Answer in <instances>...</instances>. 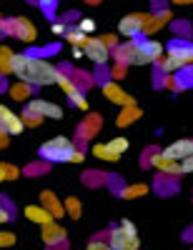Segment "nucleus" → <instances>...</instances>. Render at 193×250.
I'll use <instances>...</instances> for the list:
<instances>
[{
    "mask_svg": "<svg viewBox=\"0 0 193 250\" xmlns=\"http://www.w3.org/2000/svg\"><path fill=\"white\" fill-rule=\"evenodd\" d=\"M15 233H10V230H0V250H8V248H13L15 245Z\"/></svg>",
    "mask_w": 193,
    "mask_h": 250,
    "instance_id": "c756f323",
    "label": "nucleus"
},
{
    "mask_svg": "<svg viewBox=\"0 0 193 250\" xmlns=\"http://www.w3.org/2000/svg\"><path fill=\"white\" fill-rule=\"evenodd\" d=\"M25 130V123L18 113H13L8 105H0V133L5 135H20Z\"/></svg>",
    "mask_w": 193,
    "mask_h": 250,
    "instance_id": "1a4fd4ad",
    "label": "nucleus"
},
{
    "mask_svg": "<svg viewBox=\"0 0 193 250\" xmlns=\"http://www.w3.org/2000/svg\"><path fill=\"white\" fill-rule=\"evenodd\" d=\"M178 165H181V173H183V175H186V173H193V155L183 158V160H181Z\"/></svg>",
    "mask_w": 193,
    "mask_h": 250,
    "instance_id": "72a5a7b5",
    "label": "nucleus"
},
{
    "mask_svg": "<svg viewBox=\"0 0 193 250\" xmlns=\"http://www.w3.org/2000/svg\"><path fill=\"white\" fill-rule=\"evenodd\" d=\"M40 205L53 215V220H60L63 215H66V208H63L60 198H58L53 190H40Z\"/></svg>",
    "mask_w": 193,
    "mask_h": 250,
    "instance_id": "ddd939ff",
    "label": "nucleus"
},
{
    "mask_svg": "<svg viewBox=\"0 0 193 250\" xmlns=\"http://www.w3.org/2000/svg\"><path fill=\"white\" fill-rule=\"evenodd\" d=\"M108 145H111V148H113L116 153H121V155H123L128 148H131V140L123 138V135H118V138H111V140H108Z\"/></svg>",
    "mask_w": 193,
    "mask_h": 250,
    "instance_id": "bb28decb",
    "label": "nucleus"
},
{
    "mask_svg": "<svg viewBox=\"0 0 193 250\" xmlns=\"http://www.w3.org/2000/svg\"><path fill=\"white\" fill-rule=\"evenodd\" d=\"M63 208H66V215H71L73 220H80V215H83V203L78 200V198H66V203H63Z\"/></svg>",
    "mask_w": 193,
    "mask_h": 250,
    "instance_id": "b1692460",
    "label": "nucleus"
},
{
    "mask_svg": "<svg viewBox=\"0 0 193 250\" xmlns=\"http://www.w3.org/2000/svg\"><path fill=\"white\" fill-rule=\"evenodd\" d=\"M100 125H103V118L96 115V113H88L85 120L78 125V138H93L100 130Z\"/></svg>",
    "mask_w": 193,
    "mask_h": 250,
    "instance_id": "2eb2a0df",
    "label": "nucleus"
},
{
    "mask_svg": "<svg viewBox=\"0 0 193 250\" xmlns=\"http://www.w3.org/2000/svg\"><path fill=\"white\" fill-rule=\"evenodd\" d=\"M50 33L66 38V33H68V23H63V20H60V23H53V25H50Z\"/></svg>",
    "mask_w": 193,
    "mask_h": 250,
    "instance_id": "473e14b6",
    "label": "nucleus"
},
{
    "mask_svg": "<svg viewBox=\"0 0 193 250\" xmlns=\"http://www.w3.org/2000/svg\"><path fill=\"white\" fill-rule=\"evenodd\" d=\"M85 250H111V245L105 240H100V238H96V240H91L88 245H85Z\"/></svg>",
    "mask_w": 193,
    "mask_h": 250,
    "instance_id": "2f4dec72",
    "label": "nucleus"
},
{
    "mask_svg": "<svg viewBox=\"0 0 193 250\" xmlns=\"http://www.w3.org/2000/svg\"><path fill=\"white\" fill-rule=\"evenodd\" d=\"M83 250H85V248H83Z\"/></svg>",
    "mask_w": 193,
    "mask_h": 250,
    "instance_id": "a19ab883",
    "label": "nucleus"
},
{
    "mask_svg": "<svg viewBox=\"0 0 193 250\" xmlns=\"http://www.w3.org/2000/svg\"><path fill=\"white\" fill-rule=\"evenodd\" d=\"M75 150H78L75 143L71 138H66V135H55V138L46 140L38 148L40 158L46 160V163H71V158H73Z\"/></svg>",
    "mask_w": 193,
    "mask_h": 250,
    "instance_id": "7ed1b4c3",
    "label": "nucleus"
},
{
    "mask_svg": "<svg viewBox=\"0 0 193 250\" xmlns=\"http://www.w3.org/2000/svg\"><path fill=\"white\" fill-rule=\"evenodd\" d=\"M33 85H28V83H23V80H18V83H13V85L8 88V95L13 98V100H18V103H23V100H33Z\"/></svg>",
    "mask_w": 193,
    "mask_h": 250,
    "instance_id": "a211bd4d",
    "label": "nucleus"
},
{
    "mask_svg": "<svg viewBox=\"0 0 193 250\" xmlns=\"http://www.w3.org/2000/svg\"><path fill=\"white\" fill-rule=\"evenodd\" d=\"M66 43L71 48H83L85 43H88V35H83L78 30V25H68V33H66Z\"/></svg>",
    "mask_w": 193,
    "mask_h": 250,
    "instance_id": "5701e85b",
    "label": "nucleus"
},
{
    "mask_svg": "<svg viewBox=\"0 0 193 250\" xmlns=\"http://www.w3.org/2000/svg\"><path fill=\"white\" fill-rule=\"evenodd\" d=\"M8 143H10V135L0 133V150H3V148H8Z\"/></svg>",
    "mask_w": 193,
    "mask_h": 250,
    "instance_id": "e433bc0d",
    "label": "nucleus"
},
{
    "mask_svg": "<svg viewBox=\"0 0 193 250\" xmlns=\"http://www.w3.org/2000/svg\"><path fill=\"white\" fill-rule=\"evenodd\" d=\"M13 55H15V50H13V48H8V45H0V78L13 75V73H10Z\"/></svg>",
    "mask_w": 193,
    "mask_h": 250,
    "instance_id": "4be33fe9",
    "label": "nucleus"
},
{
    "mask_svg": "<svg viewBox=\"0 0 193 250\" xmlns=\"http://www.w3.org/2000/svg\"><path fill=\"white\" fill-rule=\"evenodd\" d=\"M0 23H3V18H0Z\"/></svg>",
    "mask_w": 193,
    "mask_h": 250,
    "instance_id": "ea45409f",
    "label": "nucleus"
},
{
    "mask_svg": "<svg viewBox=\"0 0 193 250\" xmlns=\"http://www.w3.org/2000/svg\"><path fill=\"white\" fill-rule=\"evenodd\" d=\"M20 118H23L25 128H38V125L43 123V118H40V115H35V113H30V110H23V113H20Z\"/></svg>",
    "mask_w": 193,
    "mask_h": 250,
    "instance_id": "c85d7f7f",
    "label": "nucleus"
},
{
    "mask_svg": "<svg viewBox=\"0 0 193 250\" xmlns=\"http://www.w3.org/2000/svg\"><path fill=\"white\" fill-rule=\"evenodd\" d=\"M143 115V110L138 108V105H131V108H121V113H118V118H116V125L123 130V128H128V125H133L138 118Z\"/></svg>",
    "mask_w": 193,
    "mask_h": 250,
    "instance_id": "dca6fc26",
    "label": "nucleus"
},
{
    "mask_svg": "<svg viewBox=\"0 0 193 250\" xmlns=\"http://www.w3.org/2000/svg\"><path fill=\"white\" fill-rule=\"evenodd\" d=\"M83 160H85V153L83 150H75L73 158H71V163H83Z\"/></svg>",
    "mask_w": 193,
    "mask_h": 250,
    "instance_id": "c9c22d12",
    "label": "nucleus"
},
{
    "mask_svg": "<svg viewBox=\"0 0 193 250\" xmlns=\"http://www.w3.org/2000/svg\"><path fill=\"white\" fill-rule=\"evenodd\" d=\"M68 100H71V105H75L78 110H85V113L91 110V105H88V98H85V93H83V90H75L73 95H68Z\"/></svg>",
    "mask_w": 193,
    "mask_h": 250,
    "instance_id": "393cba45",
    "label": "nucleus"
},
{
    "mask_svg": "<svg viewBox=\"0 0 193 250\" xmlns=\"http://www.w3.org/2000/svg\"><path fill=\"white\" fill-rule=\"evenodd\" d=\"M25 110L40 115L43 120H46V118H50V120H60V118H63V108L55 105V103H50V100H43V98H33V100H28Z\"/></svg>",
    "mask_w": 193,
    "mask_h": 250,
    "instance_id": "9d476101",
    "label": "nucleus"
},
{
    "mask_svg": "<svg viewBox=\"0 0 193 250\" xmlns=\"http://www.w3.org/2000/svg\"><path fill=\"white\" fill-rule=\"evenodd\" d=\"M125 73H128V65H123V62H116V65L108 70V75H111L113 83H121V80L125 78Z\"/></svg>",
    "mask_w": 193,
    "mask_h": 250,
    "instance_id": "cd10ccee",
    "label": "nucleus"
},
{
    "mask_svg": "<svg viewBox=\"0 0 193 250\" xmlns=\"http://www.w3.org/2000/svg\"><path fill=\"white\" fill-rule=\"evenodd\" d=\"M55 85L63 90V93H66V95H73L75 90H80L78 85H75V80L66 73V70H63V68H58V78H55Z\"/></svg>",
    "mask_w": 193,
    "mask_h": 250,
    "instance_id": "412c9836",
    "label": "nucleus"
},
{
    "mask_svg": "<svg viewBox=\"0 0 193 250\" xmlns=\"http://www.w3.org/2000/svg\"><path fill=\"white\" fill-rule=\"evenodd\" d=\"M93 155L98 158V160H105V163H118L121 160V153H116L108 143H93Z\"/></svg>",
    "mask_w": 193,
    "mask_h": 250,
    "instance_id": "aec40b11",
    "label": "nucleus"
},
{
    "mask_svg": "<svg viewBox=\"0 0 193 250\" xmlns=\"http://www.w3.org/2000/svg\"><path fill=\"white\" fill-rule=\"evenodd\" d=\"M161 155H163V158H168V160H176V163H181L183 158L193 155V138H181V140H173V143L168 145V148H163V150H161Z\"/></svg>",
    "mask_w": 193,
    "mask_h": 250,
    "instance_id": "f8f14e48",
    "label": "nucleus"
},
{
    "mask_svg": "<svg viewBox=\"0 0 193 250\" xmlns=\"http://www.w3.org/2000/svg\"><path fill=\"white\" fill-rule=\"evenodd\" d=\"M83 58H88L96 68H105V62L111 60V48L100 38H88V43L83 45Z\"/></svg>",
    "mask_w": 193,
    "mask_h": 250,
    "instance_id": "423d86ee",
    "label": "nucleus"
},
{
    "mask_svg": "<svg viewBox=\"0 0 193 250\" xmlns=\"http://www.w3.org/2000/svg\"><path fill=\"white\" fill-rule=\"evenodd\" d=\"M111 245V250H141V238H138V228L133 220L123 218L121 225L111 228L108 233V240H105Z\"/></svg>",
    "mask_w": 193,
    "mask_h": 250,
    "instance_id": "f03ea898",
    "label": "nucleus"
},
{
    "mask_svg": "<svg viewBox=\"0 0 193 250\" xmlns=\"http://www.w3.org/2000/svg\"><path fill=\"white\" fill-rule=\"evenodd\" d=\"M3 175H5V180H18L20 178V168H15L13 163H3Z\"/></svg>",
    "mask_w": 193,
    "mask_h": 250,
    "instance_id": "7c9ffc66",
    "label": "nucleus"
},
{
    "mask_svg": "<svg viewBox=\"0 0 193 250\" xmlns=\"http://www.w3.org/2000/svg\"><path fill=\"white\" fill-rule=\"evenodd\" d=\"M148 193H151V188H148L145 183H131V185H125V188H121V190H118V195L123 200H136V198H143Z\"/></svg>",
    "mask_w": 193,
    "mask_h": 250,
    "instance_id": "f3484780",
    "label": "nucleus"
},
{
    "mask_svg": "<svg viewBox=\"0 0 193 250\" xmlns=\"http://www.w3.org/2000/svg\"><path fill=\"white\" fill-rule=\"evenodd\" d=\"M40 235H43V243H46L48 248H58L66 243L68 233H66V228H63L58 220H50L46 225H40Z\"/></svg>",
    "mask_w": 193,
    "mask_h": 250,
    "instance_id": "9b49d317",
    "label": "nucleus"
},
{
    "mask_svg": "<svg viewBox=\"0 0 193 250\" xmlns=\"http://www.w3.org/2000/svg\"><path fill=\"white\" fill-rule=\"evenodd\" d=\"M100 93L105 95V100H111L113 105H118V108H131V105H136L133 95H128V93H125V90L121 88V83L105 80L103 85H100Z\"/></svg>",
    "mask_w": 193,
    "mask_h": 250,
    "instance_id": "0eeeda50",
    "label": "nucleus"
},
{
    "mask_svg": "<svg viewBox=\"0 0 193 250\" xmlns=\"http://www.w3.org/2000/svg\"><path fill=\"white\" fill-rule=\"evenodd\" d=\"M0 183H5V175H3V163H0Z\"/></svg>",
    "mask_w": 193,
    "mask_h": 250,
    "instance_id": "58836bf2",
    "label": "nucleus"
},
{
    "mask_svg": "<svg viewBox=\"0 0 193 250\" xmlns=\"http://www.w3.org/2000/svg\"><path fill=\"white\" fill-rule=\"evenodd\" d=\"M75 25H78V30H80L83 35H88V38H91V35L96 33V28H98V23H96L93 18H80Z\"/></svg>",
    "mask_w": 193,
    "mask_h": 250,
    "instance_id": "a878e982",
    "label": "nucleus"
},
{
    "mask_svg": "<svg viewBox=\"0 0 193 250\" xmlns=\"http://www.w3.org/2000/svg\"><path fill=\"white\" fill-rule=\"evenodd\" d=\"M23 215H25L30 223H35V225H46V223H50V220H53V215H50V213H48L40 203L25 205V208H23Z\"/></svg>",
    "mask_w": 193,
    "mask_h": 250,
    "instance_id": "4468645a",
    "label": "nucleus"
},
{
    "mask_svg": "<svg viewBox=\"0 0 193 250\" xmlns=\"http://www.w3.org/2000/svg\"><path fill=\"white\" fill-rule=\"evenodd\" d=\"M0 33H5V35H15L18 40H23V43H35V38H38V30H35V25L30 23L28 18L3 20V23H0Z\"/></svg>",
    "mask_w": 193,
    "mask_h": 250,
    "instance_id": "20e7f679",
    "label": "nucleus"
},
{
    "mask_svg": "<svg viewBox=\"0 0 193 250\" xmlns=\"http://www.w3.org/2000/svg\"><path fill=\"white\" fill-rule=\"evenodd\" d=\"M156 65H158V70L166 75V78H170V75H178L186 65H183V62L181 60H176V58H170V55H163L158 62H156Z\"/></svg>",
    "mask_w": 193,
    "mask_h": 250,
    "instance_id": "6ab92c4d",
    "label": "nucleus"
},
{
    "mask_svg": "<svg viewBox=\"0 0 193 250\" xmlns=\"http://www.w3.org/2000/svg\"><path fill=\"white\" fill-rule=\"evenodd\" d=\"M10 220H13V213L8 210L3 203H0V225H3V223H10Z\"/></svg>",
    "mask_w": 193,
    "mask_h": 250,
    "instance_id": "f704fd0d",
    "label": "nucleus"
},
{
    "mask_svg": "<svg viewBox=\"0 0 193 250\" xmlns=\"http://www.w3.org/2000/svg\"><path fill=\"white\" fill-rule=\"evenodd\" d=\"M166 55L181 60L183 65L188 68V65H193V43H191V40H186V38H173L166 45Z\"/></svg>",
    "mask_w": 193,
    "mask_h": 250,
    "instance_id": "6e6552de",
    "label": "nucleus"
},
{
    "mask_svg": "<svg viewBox=\"0 0 193 250\" xmlns=\"http://www.w3.org/2000/svg\"><path fill=\"white\" fill-rule=\"evenodd\" d=\"M10 73L28 83L33 88H48V85H55V78H58V68L53 62H48L46 58H33L28 53H15L13 55V65H10Z\"/></svg>",
    "mask_w": 193,
    "mask_h": 250,
    "instance_id": "f257e3e1",
    "label": "nucleus"
},
{
    "mask_svg": "<svg viewBox=\"0 0 193 250\" xmlns=\"http://www.w3.org/2000/svg\"><path fill=\"white\" fill-rule=\"evenodd\" d=\"M151 13H128L125 18H121L118 23V35H123L125 40H138L143 38V28L148 23Z\"/></svg>",
    "mask_w": 193,
    "mask_h": 250,
    "instance_id": "39448f33",
    "label": "nucleus"
},
{
    "mask_svg": "<svg viewBox=\"0 0 193 250\" xmlns=\"http://www.w3.org/2000/svg\"><path fill=\"white\" fill-rule=\"evenodd\" d=\"M71 55H73V60H80L83 58V48H71Z\"/></svg>",
    "mask_w": 193,
    "mask_h": 250,
    "instance_id": "4c0bfd02",
    "label": "nucleus"
}]
</instances>
